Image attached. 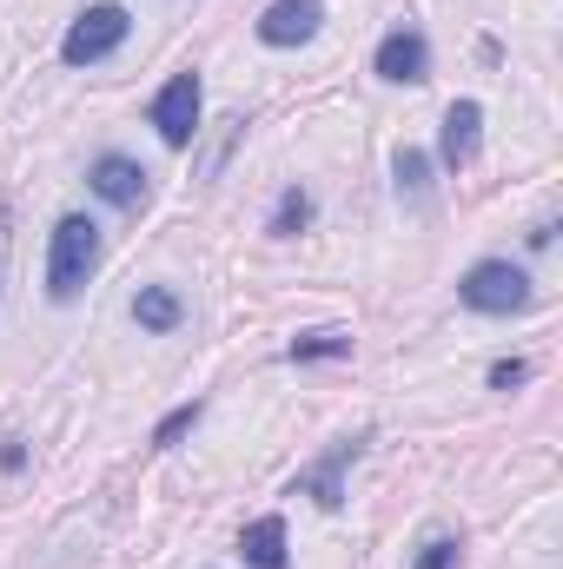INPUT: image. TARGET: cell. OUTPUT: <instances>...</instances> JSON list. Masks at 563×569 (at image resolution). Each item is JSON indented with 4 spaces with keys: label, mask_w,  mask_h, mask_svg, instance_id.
<instances>
[{
    "label": "cell",
    "mask_w": 563,
    "mask_h": 569,
    "mask_svg": "<svg viewBox=\"0 0 563 569\" xmlns=\"http://www.w3.org/2000/svg\"><path fill=\"white\" fill-rule=\"evenodd\" d=\"M305 226H312V192H305V186H285L266 232H273V239H292V232H305Z\"/></svg>",
    "instance_id": "14"
},
{
    "label": "cell",
    "mask_w": 563,
    "mask_h": 569,
    "mask_svg": "<svg viewBox=\"0 0 563 569\" xmlns=\"http://www.w3.org/2000/svg\"><path fill=\"white\" fill-rule=\"evenodd\" d=\"M285 358H292V365H312V358H352V331H338V325L305 331V338H292V345H285Z\"/></svg>",
    "instance_id": "13"
},
{
    "label": "cell",
    "mask_w": 563,
    "mask_h": 569,
    "mask_svg": "<svg viewBox=\"0 0 563 569\" xmlns=\"http://www.w3.org/2000/svg\"><path fill=\"white\" fill-rule=\"evenodd\" d=\"M378 80H392V87H424L431 80V40H424L418 27H392L385 40H378Z\"/></svg>",
    "instance_id": "6"
},
{
    "label": "cell",
    "mask_w": 563,
    "mask_h": 569,
    "mask_svg": "<svg viewBox=\"0 0 563 569\" xmlns=\"http://www.w3.org/2000/svg\"><path fill=\"white\" fill-rule=\"evenodd\" d=\"M246 563L253 569H285V517H253L246 537H239Z\"/></svg>",
    "instance_id": "11"
},
{
    "label": "cell",
    "mask_w": 563,
    "mask_h": 569,
    "mask_svg": "<svg viewBox=\"0 0 563 569\" xmlns=\"http://www.w3.org/2000/svg\"><path fill=\"white\" fill-rule=\"evenodd\" d=\"M199 418H206V405H199V398H192V405H179V411H166V418H159V430H152V443H159V450H172V443L199 425Z\"/></svg>",
    "instance_id": "15"
},
{
    "label": "cell",
    "mask_w": 563,
    "mask_h": 569,
    "mask_svg": "<svg viewBox=\"0 0 563 569\" xmlns=\"http://www.w3.org/2000/svg\"><path fill=\"white\" fill-rule=\"evenodd\" d=\"M531 378V365L524 358H504V365H491V391H517Z\"/></svg>",
    "instance_id": "17"
},
{
    "label": "cell",
    "mask_w": 563,
    "mask_h": 569,
    "mask_svg": "<svg viewBox=\"0 0 563 569\" xmlns=\"http://www.w3.org/2000/svg\"><path fill=\"white\" fill-rule=\"evenodd\" d=\"M93 272H100V226L87 212H67L53 226V239H47V298L53 305H73Z\"/></svg>",
    "instance_id": "1"
},
{
    "label": "cell",
    "mask_w": 563,
    "mask_h": 569,
    "mask_svg": "<svg viewBox=\"0 0 563 569\" xmlns=\"http://www.w3.org/2000/svg\"><path fill=\"white\" fill-rule=\"evenodd\" d=\"M457 298H464L471 311H484V318H511V311L531 305V272L511 266V259H477V266L457 279Z\"/></svg>",
    "instance_id": "2"
},
{
    "label": "cell",
    "mask_w": 563,
    "mask_h": 569,
    "mask_svg": "<svg viewBox=\"0 0 563 569\" xmlns=\"http://www.w3.org/2000/svg\"><path fill=\"white\" fill-rule=\"evenodd\" d=\"M87 186H93L107 206H120V212H146V199H152L146 166L140 159H127V152H100V159L87 166Z\"/></svg>",
    "instance_id": "5"
},
{
    "label": "cell",
    "mask_w": 563,
    "mask_h": 569,
    "mask_svg": "<svg viewBox=\"0 0 563 569\" xmlns=\"http://www.w3.org/2000/svg\"><path fill=\"white\" fill-rule=\"evenodd\" d=\"M20 463H27V450H20V437H0V470H7V477H13V470H20Z\"/></svg>",
    "instance_id": "18"
},
{
    "label": "cell",
    "mask_w": 563,
    "mask_h": 569,
    "mask_svg": "<svg viewBox=\"0 0 563 569\" xmlns=\"http://www.w3.org/2000/svg\"><path fill=\"white\" fill-rule=\"evenodd\" d=\"M127 33H134V13H127L120 0H93V7L67 27L60 60H67V67H93V60L120 53V47H127Z\"/></svg>",
    "instance_id": "3"
},
{
    "label": "cell",
    "mask_w": 563,
    "mask_h": 569,
    "mask_svg": "<svg viewBox=\"0 0 563 569\" xmlns=\"http://www.w3.org/2000/svg\"><path fill=\"white\" fill-rule=\"evenodd\" d=\"M358 450H365V437H338V443H332L312 470H298L292 497H312L318 510H338V503H345V463H352Z\"/></svg>",
    "instance_id": "7"
},
{
    "label": "cell",
    "mask_w": 563,
    "mask_h": 569,
    "mask_svg": "<svg viewBox=\"0 0 563 569\" xmlns=\"http://www.w3.org/2000/svg\"><path fill=\"white\" fill-rule=\"evenodd\" d=\"M457 550H464L457 537H431V543L418 550V563H412V569H457Z\"/></svg>",
    "instance_id": "16"
},
{
    "label": "cell",
    "mask_w": 563,
    "mask_h": 569,
    "mask_svg": "<svg viewBox=\"0 0 563 569\" xmlns=\"http://www.w3.org/2000/svg\"><path fill=\"white\" fill-rule=\"evenodd\" d=\"M477 140H484V107H477V100H451V107H444V133H437L444 166L464 172V166L477 159Z\"/></svg>",
    "instance_id": "9"
},
{
    "label": "cell",
    "mask_w": 563,
    "mask_h": 569,
    "mask_svg": "<svg viewBox=\"0 0 563 569\" xmlns=\"http://www.w3.org/2000/svg\"><path fill=\"white\" fill-rule=\"evenodd\" d=\"M134 325L152 331V338L179 331V325H186V298H179L172 284H140V298H134Z\"/></svg>",
    "instance_id": "10"
},
{
    "label": "cell",
    "mask_w": 563,
    "mask_h": 569,
    "mask_svg": "<svg viewBox=\"0 0 563 569\" xmlns=\"http://www.w3.org/2000/svg\"><path fill=\"white\" fill-rule=\"evenodd\" d=\"M146 120L159 127V140L172 146H192V133H199V73H172L159 93H152V107H146Z\"/></svg>",
    "instance_id": "4"
},
{
    "label": "cell",
    "mask_w": 563,
    "mask_h": 569,
    "mask_svg": "<svg viewBox=\"0 0 563 569\" xmlns=\"http://www.w3.org/2000/svg\"><path fill=\"white\" fill-rule=\"evenodd\" d=\"M392 179H398V199L405 206H424L431 199V159H424L418 146H398L392 152Z\"/></svg>",
    "instance_id": "12"
},
{
    "label": "cell",
    "mask_w": 563,
    "mask_h": 569,
    "mask_svg": "<svg viewBox=\"0 0 563 569\" xmlns=\"http://www.w3.org/2000/svg\"><path fill=\"white\" fill-rule=\"evenodd\" d=\"M325 27V0H273L259 13V40L266 47H305Z\"/></svg>",
    "instance_id": "8"
}]
</instances>
